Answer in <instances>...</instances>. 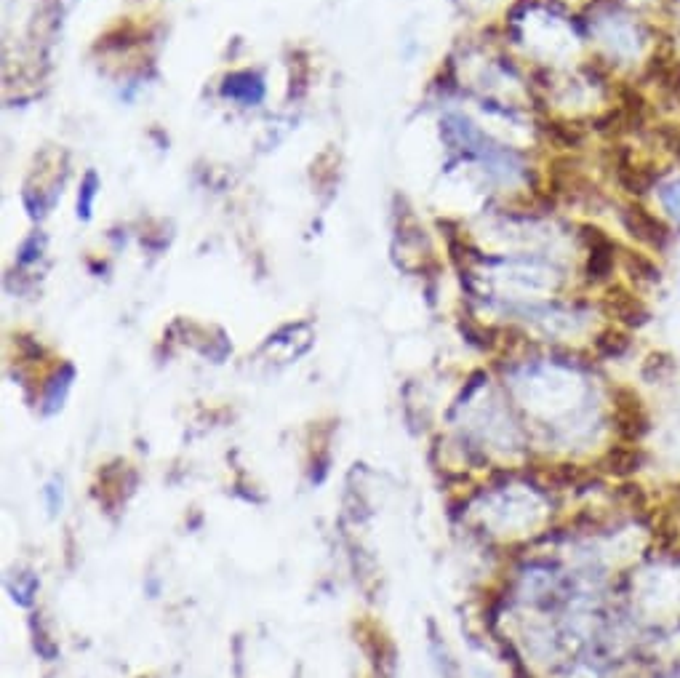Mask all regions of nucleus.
<instances>
[{"label": "nucleus", "mask_w": 680, "mask_h": 678, "mask_svg": "<svg viewBox=\"0 0 680 678\" xmlns=\"http://www.w3.org/2000/svg\"><path fill=\"white\" fill-rule=\"evenodd\" d=\"M606 307L611 310V315H614L616 321H622V323H643L646 321V307L640 305V299H635L630 294V291H624V289H614V291H608V297H606Z\"/></svg>", "instance_id": "4"}, {"label": "nucleus", "mask_w": 680, "mask_h": 678, "mask_svg": "<svg viewBox=\"0 0 680 678\" xmlns=\"http://www.w3.org/2000/svg\"><path fill=\"white\" fill-rule=\"evenodd\" d=\"M662 203H664V209L670 211L672 217L680 222V179H678V182H672V185L664 187Z\"/></svg>", "instance_id": "10"}, {"label": "nucleus", "mask_w": 680, "mask_h": 678, "mask_svg": "<svg viewBox=\"0 0 680 678\" xmlns=\"http://www.w3.org/2000/svg\"><path fill=\"white\" fill-rule=\"evenodd\" d=\"M96 187H99V179H96L94 171H88L83 185H80V198H78V214L83 219L91 217V203L96 198Z\"/></svg>", "instance_id": "7"}, {"label": "nucleus", "mask_w": 680, "mask_h": 678, "mask_svg": "<svg viewBox=\"0 0 680 678\" xmlns=\"http://www.w3.org/2000/svg\"><path fill=\"white\" fill-rule=\"evenodd\" d=\"M675 99H678V102H680V94H678V97H675Z\"/></svg>", "instance_id": "11"}, {"label": "nucleus", "mask_w": 680, "mask_h": 678, "mask_svg": "<svg viewBox=\"0 0 680 678\" xmlns=\"http://www.w3.org/2000/svg\"><path fill=\"white\" fill-rule=\"evenodd\" d=\"M222 94L227 99L243 102V105H256V102H262L264 97V83L256 73L243 70V73H232L224 78Z\"/></svg>", "instance_id": "3"}, {"label": "nucleus", "mask_w": 680, "mask_h": 678, "mask_svg": "<svg viewBox=\"0 0 680 678\" xmlns=\"http://www.w3.org/2000/svg\"><path fill=\"white\" fill-rule=\"evenodd\" d=\"M622 225L635 241H640L643 246H648V249L662 251L667 249V243H670V227L664 225L656 214L643 209V206H635V203L627 206V209L622 211Z\"/></svg>", "instance_id": "1"}, {"label": "nucleus", "mask_w": 680, "mask_h": 678, "mask_svg": "<svg viewBox=\"0 0 680 678\" xmlns=\"http://www.w3.org/2000/svg\"><path fill=\"white\" fill-rule=\"evenodd\" d=\"M656 137H659V142L664 145V150L675 155V158L680 161V126L678 123H662V126L656 129Z\"/></svg>", "instance_id": "8"}, {"label": "nucleus", "mask_w": 680, "mask_h": 678, "mask_svg": "<svg viewBox=\"0 0 680 678\" xmlns=\"http://www.w3.org/2000/svg\"><path fill=\"white\" fill-rule=\"evenodd\" d=\"M627 348H630V339L624 337L622 331H606V334L598 339V350L608 358L622 356Z\"/></svg>", "instance_id": "6"}, {"label": "nucleus", "mask_w": 680, "mask_h": 678, "mask_svg": "<svg viewBox=\"0 0 680 678\" xmlns=\"http://www.w3.org/2000/svg\"><path fill=\"white\" fill-rule=\"evenodd\" d=\"M550 131H552V137L560 139L566 147L582 145V131L576 129L574 123H571V126H568V123H550Z\"/></svg>", "instance_id": "9"}, {"label": "nucleus", "mask_w": 680, "mask_h": 678, "mask_svg": "<svg viewBox=\"0 0 680 678\" xmlns=\"http://www.w3.org/2000/svg\"><path fill=\"white\" fill-rule=\"evenodd\" d=\"M627 267H630V270H635V275H632V278H638V281H648V283L659 281V267H656L651 259L643 257V254L627 251Z\"/></svg>", "instance_id": "5"}, {"label": "nucleus", "mask_w": 680, "mask_h": 678, "mask_svg": "<svg viewBox=\"0 0 680 678\" xmlns=\"http://www.w3.org/2000/svg\"><path fill=\"white\" fill-rule=\"evenodd\" d=\"M614 169H616V182H619V187H622L624 193L643 195L651 190V185H654L651 171H648L646 166L635 163V158H632V153L627 150V147H619V150H616Z\"/></svg>", "instance_id": "2"}]
</instances>
